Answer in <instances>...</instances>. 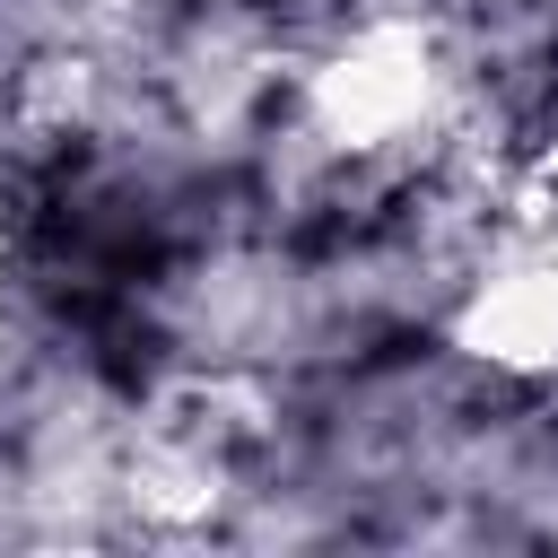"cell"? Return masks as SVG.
Wrapping results in <instances>:
<instances>
[{"mask_svg": "<svg viewBox=\"0 0 558 558\" xmlns=\"http://www.w3.org/2000/svg\"><path fill=\"white\" fill-rule=\"evenodd\" d=\"M445 122H453V61L418 17H375L305 70V131L331 157H401L445 140Z\"/></svg>", "mask_w": 558, "mask_h": 558, "instance_id": "cell-1", "label": "cell"}, {"mask_svg": "<svg viewBox=\"0 0 558 558\" xmlns=\"http://www.w3.org/2000/svg\"><path fill=\"white\" fill-rule=\"evenodd\" d=\"M453 349H471L480 366H506V375L558 366V209H541L532 227H514L497 244V262L453 305Z\"/></svg>", "mask_w": 558, "mask_h": 558, "instance_id": "cell-2", "label": "cell"}]
</instances>
